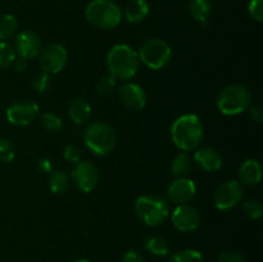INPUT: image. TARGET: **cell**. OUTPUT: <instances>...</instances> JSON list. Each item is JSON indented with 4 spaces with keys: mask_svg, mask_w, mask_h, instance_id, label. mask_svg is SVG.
I'll return each instance as SVG.
<instances>
[{
    "mask_svg": "<svg viewBox=\"0 0 263 262\" xmlns=\"http://www.w3.org/2000/svg\"><path fill=\"white\" fill-rule=\"evenodd\" d=\"M204 136V126L199 116L185 113L179 116L171 126V139L182 152H190L200 145Z\"/></svg>",
    "mask_w": 263,
    "mask_h": 262,
    "instance_id": "obj_1",
    "label": "cell"
},
{
    "mask_svg": "<svg viewBox=\"0 0 263 262\" xmlns=\"http://www.w3.org/2000/svg\"><path fill=\"white\" fill-rule=\"evenodd\" d=\"M138 51L127 44H117L112 46L107 54V67L110 76L116 80H130L138 73L139 69Z\"/></svg>",
    "mask_w": 263,
    "mask_h": 262,
    "instance_id": "obj_2",
    "label": "cell"
},
{
    "mask_svg": "<svg viewBox=\"0 0 263 262\" xmlns=\"http://www.w3.org/2000/svg\"><path fill=\"white\" fill-rule=\"evenodd\" d=\"M84 143L92 154L105 157L112 153L117 144V135L109 123L95 121L84 131Z\"/></svg>",
    "mask_w": 263,
    "mask_h": 262,
    "instance_id": "obj_3",
    "label": "cell"
},
{
    "mask_svg": "<svg viewBox=\"0 0 263 262\" xmlns=\"http://www.w3.org/2000/svg\"><path fill=\"white\" fill-rule=\"evenodd\" d=\"M85 18L99 30H113L122 21V10L113 0H92L85 8Z\"/></svg>",
    "mask_w": 263,
    "mask_h": 262,
    "instance_id": "obj_4",
    "label": "cell"
},
{
    "mask_svg": "<svg viewBox=\"0 0 263 262\" xmlns=\"http://www.w3.org/2000/svg\"><path fill=\"white\" fill-rule=\"evenodd\" d=\"M136 216L145 225L156 228L162 225L170 217V202L161 195H141L134 204Z\"/></svg>",
    "mask_w": 263,
    "mask_h": 262,
    "instance_id": "obj_5",
    "label": "cell"
},
{
    "mask_svg": "<svg viewBox=\"0 0 263 262\" xmlns=\"http://www.w3.org/2000/svg\"><path fill=\"white\" fill-rule=\"evenodd\" d=\"M252 104V92L241 84L223 87L216 98V107L225 116H238L246 112Z\"/></svg>",
    "mask_w": 263,
    "mask_h": 262,
    "instance_id": "obj_6",
    "label": "cell"
},
{
    "mask_svg": "<svg viewBox=\"0 0 263 262\" xmlns=\"http://www.w3.org/2000/svg\"><path fill=\"white\" fill-rule=\"evenodd\" d=\"M139 61L153 71L164 68L172 58V49L162 39H149L138 51Z\"/></svg>",
    "mask_w": 263,
    "mask_h": 262,
    "instance_id": "obj_7",
    "label": "cell"
},
{
    "mask_svg": "<svg viewBox=\"0 0 263 262\" xmlns=\"http://www.w3.org/2000/svg\"><path fill=\"white\" fill-rule=\"evenodd\" d=\"M243 185L236 180H228L218 185L213 192V203L220 211H228L236 207L243 199Z\"/></svg>",
    "mask_w": 263,
    "mask_h": 262,
    "instance_id": "obj_8",
    "label": "cell"
},
{
    "mask_svg": "<svg viewBox=\"0 0 263 262\" xmlns=\"http://www.w3.org/2000/svg\"><path fill=\"white\" fill-rule=\"evenodd\" d=\"M39 58H40L41 69L44 72L49 74H55L66 67L68 53L63 45L54 43L49 44L45 48H41Z\"/></svg>",
    "mask_w": 263,
    "mask_h": 262,
    "instance_id": "obj_9",
    "label": "cell"
},
{
    "mask_svg": "<svg viewBox=\"0 0 263 262\" xmlns=\"http://www.w3.org/2000/svg\"><path fill=\"white\" fill-rule=\"evenodd\" d=\"M71 179L76 188L82 193H91L99 182V171L97 166L89 161H80L74 163L71 172Z\"/></svg>",
    "mask_w": 263,
    "mask_h": 262,
    "instance_id": "obj_10",
    "label": "cell"
},
{
    "mask_svg": "<svg viewBox=\"0 0 263 262\" xmlns=\"http://www.w3.org/2000/svg\"><path fill=\"white\" fill-rule=\"evenodd\" d=\"M39 109V105L32 100H17L7 108L5 116L9 123L23 127L36 120Z\"/></svg>",
    "mask_w": 263,
    "mask_h": 262,
    "instance_id": "obj_11",
    "label": "cell"
},
{
    "mask_svg": "<svg viewBox=\"0 0 263 262\" xmlns=\"http://www.w3.org/2000/svg\"><path fill=\"white\" fill-rule=\"evenodd\" d=\"M170 215L174 226L181 233H193L199 228L202 222L199 211L190 204L176 205V208Z\"/></svg>",
    "mask_w": 263,
    "mask_h": 262,
    "instance_id": "obj_12",
    "label": "cell"
},
{
    "mask_svg": "<svg viewBox=\"0 0 263 262\" xmlns=\"http://www.w3.org/2000/svg\"><path fill=\"white\" fill-rule=\"evenodd\" d=\"M121 104L130 110H141L146 105V94L143 87L134 82H125L117 87Z\"/></svg>",
    "mask_w": 263,
    "mask_h": 262,
    "instance_id": "obj_13",
    "label": "cell"
},
{
    "mask_svg": "<svg viewBox=\"0 0 263 262\" xmlns=\"http://www.w3.org/2000/svg\"><path fill=\"white\" fill-rule=\"evenodd\" d=\"M197 194V185L189 177L175 179L168 186V202L175 203L176 205L187 204Z\"/></svg>",
    "mask_w": 263,
    "mask_h": 262,
    "instance_id": "obj_14",
    "label": "cell"
},
{
    "mask_svg": "<svg viewBox=\"0 0 263 262\" xmlns=\"http://www.w3.org/2000/svg\"><path fill=\"white\" fill-rule=\"evenodd\" d=\"M15 53L26 59L39 57L41 51V40L36 32L31 30L21 31L15 38Z\"/></svg>",
    "mask_w": 263,
    "mask_h": 262,
    "instance_id": "obj_15",
    "label": "cell"
},
{
    "mask_svg": "<svg viewBox=\"0 0 263 262\" xmlns=\"http://www.w3.org/2000/svg\"><path fill=\"white\" fill-rule=\"evenodd\" d=\"M193 161L202 170L207 172H215L222 167L223 159L220 152L212 146H203L197 149L194 153Z\"/></svg>",
    "mask_w": 263,
    "mask_h": 262,
    "instance_id": "obj_16",
    "label": "cell"
},
{
    "mask_svg": "<svg viewBox=\"0 0 263 262\" xmlns=\"http://www.w3.org/2000/svg\"><path fill=\"white\" fill-rule=\"evenodd\" d=\"M239 182L241 185L248 186H256L261 182L262 179V167L257 159L249 158L241 163L238 171Z\"/></svg>",
    "mask_w": 263,
    "mask_h": 262,
    "instance_id": "obj_17",
    "label": "cell"
},
{
    "mask_svg": "<svg viewBox=\"0 0 263 262\" xmlns=\"http://www.w3.org/2000/svg\"><path fill=\"white\" fill-rule=\"evenodd\" d=\"M68 116L74 125H86L91 117V105L82 98H76L69 103Z\"/></svg>",
    "mask_w": 263,
    "mask_h": 262,
    "instance_id": "obj_18",
    "label": "cell"
},
{
    "mask_svg": "<svg viewBox=\"0 0 263 262\" xmlns=\"http://www.w3.org/2000/svg\"><path fill=\"white\" fill-rule=\"evenodd\" d=\"M149 4L146 0H130L123 9L122 15L130 23H140L148 17Z\"/></svg>",
    "mask_w": 263,
    "mask_h": 262,
    "instance_id": "obj_19",
    "label": "cell"
},
{
    "mask_svg": "<svg viewBox=\"0 0 263 262\" xmlns=\"http://www.w3.org/2000/svg\"><path fill=\"white\" fill-rule=\"evenodd\" d=\"M193 158L186 152H180L174 157L171 162V172L175 179L187 177L193 170Z\"/></svg>",
    "mask_w": 263,
    "mask_h": 262,
    "instance_id": "obj_20",
    "label": "cell"
},
{
    "mask_svg": "<svg viewBox=\"0 0 263 262\" xmlns=\"http://www.w3.org/2000/svg\"><path fill=\"white\" fill-rule=\"evenodd\" d=\"M189 12L195 21L202 26H207L208 18L212 12V3L211 0H190Z\"/></svg>",
    "mask_w": 263,
    "mask_h": 262,
    "instance_id": "obj_21",
    "label": "cell"
},
{
    "mask_svg": "<svg viewBox=\"0 0 263 262\" xmlns=\"http://www.w3.org/2000/svg\"><path fill=\"white\" fill-rule=\"evenodd\" d=\"M144 247L154 257H166L170 254L168 241L162 236H149L144 243Z\"/></svg>",
    "mask_w": 263,
    "mask_h": 262,
    "instance_id": "obj_22",
    "label": "cell"
},
{
    "mask_svg": "<svg viewBox=\"0 0 263 262\" xmlns=\"http://www.w3.org/2000/svg\"><path fill=\"white\" fill-rule=\"evenodd\" d=\"M69 176L63 170H57L49 174V189L53 194H63L68 189Z\"/></svg>",
    "mask_w": 263,
    "mask_h": 262,
    "instance_id": "obj_23",
    "label": "cell"
},
{
    "mask_svg": "<svg viewBox=\"0 0 263 262\" xmlns=\"http://www.w3.org/2000/svg\"><path fill=\"white\" fill-rule=\"evenodd\" d=\"M18 21L10 13H4L0 15V41H7L13 38L17 32Z\"/></svg>",
    "mask_w": 263,
    "mask_h": 262,
    "instance_id": "obj_24",
    "label": "cell"
},
{
    "mask_svg": "<svg viewBox=\"0 0 263 262\" xmlns=\"http://www.w3.org/2000/svg\"><path fill=\"white\" fill-rule=\"evenodd\" d=\"M117 80L110 74H107V76H103L102 79L98 80V82L95 84V92L100 97L107 98L115 94L117 91Z\"/></svg>",
    "mask_w": 263,
    "mask_h": 262,
    "instance_id": "obj_25",
    "label": "cell"
},
{
    "mask_svg": "<svg viewBox=\"0 0 263 262\" xmlns=\"http://www.w3.org/2000/svg\"><path fill=\"white\" fill-rule=\"evenodd\" d=\"M167 262H204V257L197 249H181L171 254Z\"/></svg>",
    "mask_w": 263,
    "mask_h": 262,
    "instance_id": "obj_26",
    "label": "cell"
},
{
    "mask_svg": "<svg viewBox=\"0 0 263 262\" xmlns=\"http://www.w3.org/2000/svg\"><path fill=\"white\" fill-rule=\"evenodd\" d=\"M41 125L49 133H59L63 128V121L59 116L54 115V113L46 112L43 113L40 117Z\"/></svg>",
    "mask_w": 263,
    "mask_h": 262,
    "instance_id": "obj_27",
    "label": "cell"
},
{
    "mask_svg": "<svg viewBox=\"0 0 263 262\" xmlns=\"http://www.w3.org/2000/svg\"><path fill=\"white\" fill-rule=\"evenodd\" d=\"M17 53L14 48L7 41H0V68L10 67L14 62Z\"/></svg>",
    "mask_w": 263,
    "mask_h": 262,
    "instance_id": "obj_28",
    "label": "cell"
},
{
    "mask_svg": "<svg viewBox=\"0 0 263 262\" xmlns=\"http://www.w3.org/2000/svg\"><path fill=\"white\" fill-rule=\"evenodd\" d=\"M243 211L246 216L251 220H258L262 216L263 208L259 200L257 199H247L243 202Z\"/></svg>",
    "mask_w": 263,
    "mask_h": 262,
    "instance_id": "obj_29",
    "label": "cell"
},
{
    "mask_svg": "<svg viewBox=\"0 0 263 262\" xmlns=\"http://www.w3.org/2000/svg\"><path fill=\"white\" fill-rule=\"evenodd\" d=\"M15 148L8 139L0 138V162L9 163L14 159Z\"/></svg>",
    "mask_w": 263,
    "mask_h": 262,
    "instance_id": "obj_30",
    "label": "cell"
},
{
    "mask_svg": "<svg viewBox=\"0 0 263 262\" xmlns=\"http://www.w3.org/2000/svg\"><path fill=\"white\" fill-rule=\"evenodd\" d=\"M31 85H32V89L37 92H45L50 86V74L41 71L40 73L33 76Z\"/></svg>",
    "mask_w": 263,
    "mask_h": 262,
    "instance_id": "obj_31",
    "label": "cell"
},
{
    "mask_svg": "<svg viewBox=\"0 0 263 262\" xmlns=\"http://www.w3.org/2000/svg\"><path fill=\"white\" fill-rule=\"evenodd\" d=\"M248 13L257 22L263 21V0H251L248 4Z\"/></svg>",
    "mask_w": 263,
    "mask_h": 262,
    "instance_id": "obj_32",
    "label": "cell"
},
{
    "mask_svg": "<svg viewBox=\"0 0 263 262\" xmlns=\"http://www.w3.org/2000/svg\"><path fill=\"white\" fill-rule=\"evenodd\" d=\"M63 157L66 161L77 163V162L81 161V149L77 145H74V144H69V145L64 148Z\"/></svg>",
    "mask_w": 263,
    "mask_h": 262,
    "instance_id": "obj_33",
    "label": "cell"
},
{
    "mask_svg": "<svg viewBox=\"0 0 263 262\" xmlns=\"http://www.w3.org/2000/svg\"><path fill=\"white\" fill-rule=\"evenodd\" d=\"M217 262H247L240 253L235 251H223L218 254Z\"/></svg>",
    "mask_w": 263,
    "mask_h": 262,
    "instance_id": "obj_34",
    "label": "cell"
},
{
    "mask_svg": "<svg viewBox=\"0 0 263 262\" xmlns=\"http://www.w3.org/2000/svg\"><path fill=\"white\" fill-rule=\"evenodd\" d=\"M121 262H144V257L136 249H130V251L123 254Z\"/></svg>",
    "mask_w": 263,
    "mask_h": 262,
    "instance_id": "obj_35",
    "label": "cell"
},
{
    "mask_svg": "<svg viewBox=\"0 0 263 262\" xmlns=\"http://www.w3.org/2000/svg\"><path fill=\"white\" fill-rule=\"evenodd\" d=\"M247 110H249V115H251L252 120L254 121V122L257 123H261L262 120H263V113L261 110V108H259V105H249V108Z\"/></svg>",
    "mask_w": 263,
    "mask_h": 262,
    "instance_id": "obj_36",
    "label": "cell"
},
{
    "mask_svg": "<svg viewBox=\"0 0 263 262\" xmlns=\"http://www.w3.org/2000/svg\"><path fill=\"white\" fill-rule=\"evenodd\" d=\"M12 66H14V69L17 72H25L28 67V59L17 55L15 57V59H14V62H13Z\"/></svg>",
    "mask_w": 263,
    "mask_h": 262,
    "instance_id": "obj_37",
    "label": "cell"
},
{
    "mask_svg": "<svg viewBox=\"0 0 263 262\" xmlns=\"http://www.w3.org/2000/svg\"><path fill=\"white\" fill-rule=\"evenodd\" d=\"M37 169L39 171L44 172V174H50V172L53 171L51 161L49 158H40L37 161Z\"/></svg>",
    "mask_w": 263,
    "mask_h": 262,
    "instance_id": "obj_38",
    "label": "cell"
},
{
    "mask_svg": "<svg viewBox=\"0 0 263 262\" xmlns=\"http://www.w3.org/2000/svg\"><path fill=\"white\" fill-rule=\"evenodd\" d=\"M74 262H91V261H89V259H85V258H80V259H76Z\"/></svg>",
    "mask_w": 263,
    "mask_h": 262,
    "instance_id": "obj_39",
    "label": "cell"
}]
</instances>
